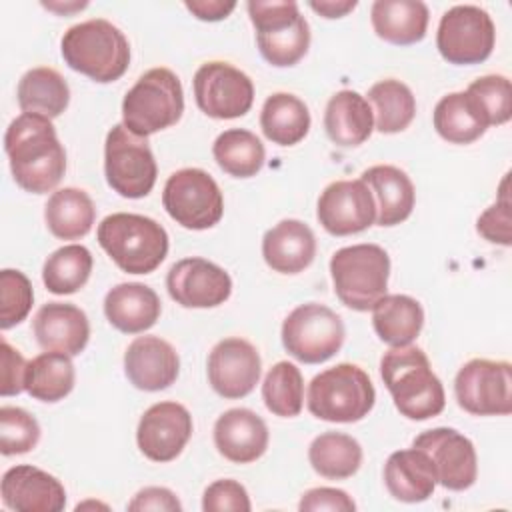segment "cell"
<instances>
[{
	"mask_svg": "<svg viewBox=\"0 0 512 512\" xmlns=\"http://www.w3.org/2000/svg\"><path fill=\"white\" fill-rule=\"evenodd\" d=\"M372 324L382 342L408 346L424 326V310L412 296L386 294L372 308Z\"/></svg>",
	"mask_w": 512,
	"mask_h": 512,
	"instance_id": "obj_30",
	"label": "cell"
},
{
	"mask_svg": "<svg viewBox=\"0 0 512 512\" xmlns=\"http://www.w3.org/2000/svg\"><path fill=\"white\" fill-rule=\"evenodd\" d=\"M66 64L106 84L118 80L130 64V44L122 30L104 18H92L68 28L60 42Z\"/></svg>",
	"mask_w": 512,
	"mask_h": 512,
	"instance_id": "obj_3",
	"label": "cell"
},
{
	"mask_svg": "<svg viewBox=\"0 0 512 512\" xmlns=\"http://www.w3.org/2000/svg\"><path fill=\"white\" fill-rule=\"evenodd\" d=\"M212 154L216 164L234 178L256 176L266 160V150L260 138L244 128H230L218 134Z\"/></svg>",
	"mask_w": 512,
	"mask_h": 512,
	"instance_id": "obj_36",
	"label": "cell"
},
{
	"mask_svg": "<svg viewBox=\"0 0 512 512\" xmlns=\"http://www.w3.org/2000/svg\"><path fill=\"white\" fill-rule=\"evenodd\" d=\"M476 230L494 244L510 246L512 244V212H510V196H508V174L500 184L498 200L488 206L476 222Z\"/></svg>",
	"mask_w": 512,
	"mask_h": 512,
	"instance_id": "obj_44",
	"label": "cell"
},
{
	"mask_svg": "<svg viewBox=\"0 0 512 512\" xmlns=\"http://www.w3.org/2000/svg\"><path fill=\"white\" fill-rule=\"evenodd\" d=\"M162 204L172 220L188 230H206L220 222L224 198L216 180L202 168H182L168 176Z\"/></svg>",
	"mask_w": 512,
	"mask_h": 512,
	"instance_id": "obj_11",
	"label": "cell"
},
{
	"mask_svg": "<svg viewBox=\"0 0 512 512\" xmlns=\"http://www.w3.org/2000/svg\"><path fill=\"white\" fill-rule=\"evenodd\" d=\"M16 96L24 114L56 118L68 108L70 88L60 72L48 66H38L20 78Z\"/></svg>",
	"mask_w": 512,
	"mask_h": 512,
	"instance_id": "obj_32",
	"label": "cell"
},
{
	"mask_svg": "<svg viewBox=\"0 0 512 512\" xmlns=\"http://www.w3.org/2000/svg\"><path fill=\"white\" fill-rule=\"evenodd\" d=\"M44 6L46 8H50V10H64V12H68V10H78V8H84L86 6V2H80V4H74V6H60V4H50V2H44Z\"/></svg>",
	"mask_w": 512,
	"mask_h": 512,
	"instance_id": "obj_51",
	"label": "cell"
},
{
	"mask_svg": "<svg viewBox=\"0 0 512 512\" xmlns=\"http://www.w3.org/2000/svg\"><path fill=\"white\" fill-rule=\"evenodd\" d=\"M368 102L374 106V126L382 134L406 130L416 116V100L412 90L394 78L376 82L368 90Z\"/></svg>",
	"mask_w": 512,
	"mask_h": 512,
	"instance_id": "obj_38",
	"label": "cell"
},
{
	"mask_svg": "<svg viewBox=\"0 0 512 512\" xmlns=\"http://www.w3.org/2000/svg\"><path fill=\"white\" fill-rule=\"evenodd\" d=\"M316 216L334 236L358 234L374 224L376 202L364 180H336L320 194Z\"/></svg>",
	"mask_w": 512,
	"mask_h": 512,
	"instance_id": "obj_16",
	"label": "cell"
},
{
	"mask_svg": "<svg viewBox=\"0 0 512 512\" xmlns=\"http://www.w3.org/2000/svg\"><path fill=\"white\" fill-rule=\"evenodd\" d=\"M184 92L180 78L168 68L144 72L122 100V124L136 136L146 138L180 120Z\"/></svg>",
	"mask_w": 512,
	"mask_h": 512,
	"instance_id": "obj_6",
	"label": "cell"
},
{
	"mask_svg": "<svg viewBox=\"0 0 512 512\" xmlns=\"http://www.w3.org/2000/svg\"><path fill=\"white\" fill-rule=\"evenodd\" d=\"M34 302L32 284L20 270L4 268L0 272V328L8 330L20 324Z\"/></svg>",
	"mask_w": 512,
	"mask_h": 512,
	"instance_id": "obj_43",
	"label": "cell"
},
{
	"mask_svg": "<svg viewBox=\"0 0 512 512\" xmlns=\"http://www.w3.org/2000/svg\"><path fill=\"white\" fill-rule=\"evenodd\" d=\"M130 512H142V510H166V512H176L182 510L180 500L176 498V494L168 488L162 486H148L142 488L128 504Z\"/></svg>",
	"mask_w": 512,
	"mask_h": 512,
	"instance_id": "obj_48",
	"label": "cell"
},
{
	"mask_svg": "<svg viewBox=\"0 0 512 512\" xmlns=\"http://www.w3.org/2000/svg\"><path fill=\"white\" fill-rule=\"evenodd\" d=\"M308 460L324 478L344 480L358 472L362 464V446L356 438L342 432H324L308 448Z\"/></svg>",
	"mask_w": 512,
	"mask_h": 512,
	"instance_id": "obj_35",
	"label": "cell"
},
{
	"mask_svg": "<svg viewBox=\"0 0 512 512\" xmlns=\"http://www.w3.org/2000/svg\"><path fill=\"white\" fill-rule=\"evenodd\" d=\"M380 374L402 416L428 420L444 410V386L418 346H392L380 360Z\"/></svg>",
	"mask_w": 512,
	"mask_h": 512,
	"instance_id": "obj_2",
	"label": "cell"
},
{
	"mask_svg": "<svg viewBox=\"0 0 512 512\" xmlns=\"http://www.w3.org/2000/svg\"><path fill=\"white\" fill-rule=\"evenodd\" d=\"M104 174L108 186L124 198H144L156 184L158 166L146 138L116 124L104 144Z\"/></svg>",
	"mask_w": 512,
	"mask_h": 512,
	"instance_id": "obj_10",
	"label": "cell"
},
{
	"mask_svg": "<svg viewBox=\"0 0 512 512\" xmlns=\"http://www.w3.org/2000/svg\"><path fill=\"white\" fill-rule=\"evenodd\" d=\"M44 220L56 238L76 240L92 230L96 208L84 190L68 186L52 192L44 206Z\"/></svg>",
	"mask_w": 512,
	"mask_h": 512,
	"instance_id": "obj_31",
	"label": "cell"
},
{
	"mask_svg": "<svg viewBox=\"0 0 512 512\" xmlns=\"http://www.w3.org/2000/svg\"><path fill=\"white\" fill-rule=\"evenodd\" d=\"M432 462L436 484L448 490H466L476 482L478 460L474 444L454 428H432L418 434L412 442Z\"/></svg>",
	"mask_w": 512,
	"mask_h": 512,
	"instance_id": "obj_15",
	"label": "cell"
},
{
	"mask_svg": "<svg viewBox=\"0 0 512 512\" xmlns=\"http://www.w3.org/2000/svg\"><path fill=\"white\" fill-rule=\"evenodd\" d=\"M356 4H358L356 0H336V2L334 0H320V2L312 0V2H308V6L324 18H342L350 10H354Z\"/></svg>",
	"mask_w": 512,
	"mask_h": 512,
	"instance_id": "obj_50",
	"label": "cell"
},
{
	"mask_svg": "<svg viewBox=\"0 0 512 512\" xmlns=\"http://www.w3.org/2000/svg\"><path fill=\"white\" fill-rule=\"evenodd\" d=\"M4 150L16 184L26 192H50L66 172L64 146L46 116L22 112L14 118L4 134Z\"/></svg>",
	"mask_w": 512,
	"mask_h": 512,
	"instance_id": "obj_1",
	"label": "cell"
},
{
	"mask_svg": "<svg viewBox=\"0 0 512 512\" xmlns=\"http://www.w3.org/2000/svg\"><path fill=\"white\" fill-rule=\"evenodd\" d=\"M384 484L400 502H424L436 488V476L430 458L420 448L392 452L384 466Z\"/></svg>",
	"mask_w": 512,
	"mask_h": 512,
	"instance_id": "obj_28",
	"label": "cell"
},
{
	"mask_svg": "<svg viewBox=\"0 0 512 512\" xmlns=\"http://www.w3.org/2000/svg\"><path fill=\"white\" fill-rule=\"evenodd\" d=\"M32 330L40 348L68 356H78L90 338L88 316L68 302H48L40 306L32 320Z\"/></svg>",
	"mask_w": 512,
	"mask_h": 512,
	"instance_id": "obj_22",
	"label": "cell"
},
{
	"mask_svg": "<svg viewBox=\"0 0 512 512\" xmlns=\"http://www.w3.org/2000/svg\"><path fill=\"white\" fill-rule=\"evenodd\" d=\"M202 508L206 512H248L252 508L246 488L230 478L212 482L202 496Z\"/></svg>",
	"mask_w": 512,
	"mask_h": 512,
	"instance_id": "obj_45",
	"label": "cell"
},
{
	"mask_svg": "<svg viewBox=\"0 0 512 512\" xmlns=\"http://www.w3.org/2000/svg\"><path fill=\"white\" fill-rule=\"evenodd\" d=\"M428 6L420 0H376L370 8L374 32L398 46L416 44L426 36Z\"/></svg>",
	"mask_w": 512,
	"mask_h": 512,
	"instance_id": "obj_29",
	"label": "cell"
},
{
	"mask_svg": "<svg viewBox=\"0 0 512 512\" xmlns=\"http://www.w3.org/2000/svg\"><path fill=\"white\" fill-rule=\"evenodd\" d=\"M360 180L366 182L374 196L376 224L396 226L412 214L416 192L404 170L390 164H378L364 170Z\"/></svg>",
	"mask_w": 512,
	"mask_h": 512,
	"instance_id": "obj_26",
	"label": "cell"
},
{
	"mask_svg": "<svg viewBox=\"0 0 512 512\" xmlns=\"http://www.w3.org/2000/svg\"><path fill=\"white\" fill-rule=\"evenodd\" d=\"M170 298L184 308H214L232 294V280L224 268L206 258H184L166 276Z\"/></svg>",
	"mask_w": 512,
	"mask_h": 512,
	"instance_id": "obj_17",
	"label": "cell"
},
{
	"mask_svg": "<svg viewBox=\"0 0 512 512\" xmlns=\"http://www.w3.org/2000/svg\"><path fill=\"white\" fill-rule=\"evenodd\" d=\"M466 94L474 100L488 126L506 124L512 116V88L510 80L502 74H486L476 78Z\"/></svg>",
	"mask_w": 512,
	"mask_h": 512,
	"instance_id": "obj_41",
	"label": "cell"
},
{
	"mask_svg": "<svg viewBox=\"0 0 512 512\" xmlns=\"http://www.w3.org/2000/svg\"><path fill=\"white\" fill-rule=\"evenodd\" d=\"M324 128L334 144L342 148L360 146L374 130V114L368 100L356 90L336 92L326 104Z\"/></svg>",
	"mask_w": 512,
	"mask_h": 512,
	"instance_id": "obj_27",
	"label": "cell"
},
{
	"mask_svg": "<svg viewBox=\"0 0 512 512\" xmlns=\"http://www.w3.org/2000/svg\"><path fill=\"white\" fill-rule=\"evenodd\" d=\"M98 244L128 274L154 272L168 254V234L152 218L132 212L106 216L96 230Z\"/></svg>",
	"mask_w": 512,
	"mask_h": 512,
	"instance_id": "obj_4",
	"label": "cell"
},
{
	"mask_svg": "<svg viewBox=\"0 0 512 512\" xmlns=\"http://www.w3.org/2000/svg\"><path fill=\"white\" fill-rule=\"evenodd\" d=\"M250 20L262 58L272 66H294L310 46V26L292 0H250Z\"/></svg>",
	"mask_w": 512,
	"mask_h": 512,
	"instance_id": "obj_8",
	"label": "cell"
},
{
	"mask_svg": "<svg viewBox=\"0 0 512 512\" xmlns=\"http://www.w3.org/2000/svg\"><path fill=\"white\" fill-rule=\"evenodd\" d=\"M342 318L324 304L296 306L282 322V344L290 356L304 364L330 360L344 344Z\"/></svg>",
	"mask_w": 512,
	"mask_h": 512,
	"instance_id": "obj_9",
	"label": "cell"
},
{
	"mask_svg": "<svg viewBox=\"0 0 512 512\" xmlns=\"http://www.w3.org/2000/svg\"><path fill=\"white\" fill-rule=\"evenodd\" d=\"M262 400L276 416H298L304 406V378L300 368L286 360L276 362L262 382Z\"/></svg>",
	"mask_w": 512,
	"mask_h": 512,
	"instance_id": "obj_40",
	"label": "cell"
},
{
	"mask_svg": "<svg viewBox=\"0 0 512 512\" xmlns=\"http://www.w3.org/2000/svg\"><path fill=\"white\" fill-rule=\"evenodd\" d=\"M436 132L452 144H470L478 140L488 122L466 92H450L442 96L434 108Z\"/></svg>",
	"mask_w": 512,
	"mask_h": 512,
	"instance_id": "obj_34",
	"label": "cell"
},
{
	"mask_svg": "<svg viewBox=\"0 0 512 512\" xmlns=\"http://www.w3.org/2000/svg\"><path fill=\"white\" fill-rule=\"evenodd\" d=\"M298 508L302 512H318V510H330V512H352L356 510L354 500L338 488H312L302 494Z\"/></svg>",
	"mask_w": 512,
	"mask_h": 512,
	"instance_id": "obj_47",
	"label": "cell"
},
{
	"mask_svg": "<svg viewBox=\"0 0 512 512\" xmlns=\"http://www.w3.org/2000/svg\"><path fill=\"white\" fill-rule=\"evenodd\" d=\"M496 42V28L486 10L474 4H458L446 10L436 32L440 56L456 66L484 62Z\"/></svg>",
	"mask_w": 512,
	"mask_h": 512,
	"instance_id": "obj_12",
	"label": "cell"
},
{
	"mask_svg": "<svg viewBox=\"0 0 512 512\" xmlns=\"http://www.w3.org/2000/svg\"><path fill=\"white\" fill-rule=\"evenodd\" d=\"M458 406L476 416H506L512 412V366L504 360L474 358L454 380Z\"/></svg>",
	"mask_w": 512,
	"mask_h": 512,
	"instance_id": "obj_13",
	"label": "cell"
},
{
	"mask_svg": "<svg viewBox=\"0 0 512 512\" xmlns=\"http://www.w3.org/2000/svg\"><path fill=\"white\" fill-rule=\"evenodd\" d=\"M124 372L138 390L158 392L178 378L180 358L160 336H138L124 352Z\"/></svg>",
	"mask_w": 512,
	"mask_h": 512,
	"instance_id": "obj_21",
	"label": "cell"
},
{
	"mask_svg": "<svg viewBox=\"0 0 512 512\" xmlns=\"http://www.w3.org/2000/svg\"><path fill=\"white\" fill-rule=\"evenodd\" d=\"M2 352V382H0V394L2 396H14L26 390V370L28 362L24 356L8 344L6 338H2L0 344Z\"/></svg>",
	"mask_w": 512,
	"mask_h": 512,
	"instance_id": "obj_46",
	"label": "cell"
},
{
	"mask_svg": "<svg viewBox=\"0 0 512 512\" xmlns=\"http://www.w3.org/2000/svg\"><path fill=\"white\" fill-rule=\"evenodd\" d=\"M260 128L270 142L294 146L310 130L308 106L294 94L276 92L268 96L262 106Z\"/></svg>",
	"mask_w": 512,
	"mask_h": 512,
	"instance_id": "obj_33",
	"label": "cell"
},
{
	"mask_svg": "<svg viewBox=\"0 0 512 512\" xmlns=\"http://www.w3.org/2000/svg\"><path fill=\"white\" fill-rule=\"evenodd\" d=\"M194 98L198 108L218 120L244 116L254 102V84L248 74L228 62H206L194 74Z\"/></svg>",
	"mask_w": 512,
	"mask_h": 512,
	"instance_id": "obj_14",
	"label": "cell"
},
{
	"mask_svg": "<svg viewBox=\"0 0 512 512\" xmlns=\"http://www.w3.org/2000/svg\"><path fill=\"white\" fill-rule=\"evenodd\" d=\"M4 506L16 512H60L66 506L62 482L30 464L12 466L2 476Z\"/></svg>",
	"mask_w": 512,
	"mask_h": 512,
	"instance_id": "obj_20",
	"label": "cell"
},
{
	"mask_svg": "<svg viewBox=\"0 0 512 512\" xmlns=\"http://www.w3.org/2000/svg\"><path fill=\"white\" fill-rule=\"evenodd\" d=\"M40 440V426L32 414L18 406L0 408V452L4 456L26 454Z\"/></svg>",
	"mask_w": 512,
	"mask_h": 512,
	"instance_id": "obj_42",
	"label": "cell"
},
{
	"mask_svg": "<svg viewBox=\"0 0 512 512\" xmlns=\"http://www.w3.org/2000/svg\"><path fill=\"white\" fill-rule=\"evenodd\" d=\"M74 364L68 354L42 352L28 362L26 392L40 402H58L74 388Z\"/></svg>",
	"mask_w": 512,
	"mask_h": 512,
	"instance_id": "obj_37",
	"label": "cell"
},
{
	"mask_svg": "<svg viewBox=\"0 0 512 512\" xmlns=\"http://www.w3.org/2000/svg\"><path fill=\"white\" fill-rule=\"evenodd\" d=\"M184 6L198 18V20H206V22H218L222 18H226L234 8L236 2H224V0H188L184 2Z\"/></svg>",
	"mask_w": 512,
	"mask_h": 512,
	"instance_id": "obj_49",
	"label": "cell"
},
{
	"mask_svg": "<svg viewBox=\"0 0 512 512\" xmlns=\"http://www.w3.org/2000/svg\"><path fill=\"white\" fill-rule=\"evenodd\" d=\"M92 272V254L82 244H68L54 250L42 268V280L52 294H74Z\"/></svg>",
	"mask_w": 512,
	"mask_h": 512,
	"instance_id": "obj_39",
	"label": "cell"
},
{
	"mask_svg": "<svg viewBox=\"0 0 512 512\" xmlns=\"http://www.w3.org/2000/svg\"><path fill=\"white\" fill-rule=\"evenodd\" d=\"M260 372V354L244 338H224L208 356V382L216 394L228 400L248 396L258 384Z\"/></svg>",
	"mask_w": 512,
	"mask_h": 512,
	"instance_id": "obj_19",
	"label": "cell"
},
{
	"mask_svg": "<svg viewBox=\"0 0 512 512\" xmlns=\"http://www.w3.org/2000/svg\"><path fill=\"white\" fill-rule=\"evenodd\" d=\"M214 444L226 460L250 464L268 448V426L248 408H230L214 424Z\"/></svg>",
	"mask_w": 512,
	"mask_h": 512,
	"instance_id": "obj_23",
	"label": "cell"
},
{
	"mask_svg": "<svg viewBox=\"0 0 512 512\" xmlns=\"http://www.w3.org/2000/svg\"><path fill=\"white\" fill-rule=\"evenodd\" d=\"M376 390L356 364H336L316 374L308 386V410L326 422H358L372 410Z\"/></svg>",
	"mask_w": 512,
	"mask_h": 512,
	"instance_id": "obj_7",
	"label": "cell"
},
{
	"mask_svg": "<svg viewBox=\"0 0 512 512\" xmlns=\"http://www.w3.org/2000/svg\"><path fill=\"white\" fill-rule=\"evenodd\" d=\"M264 262L280 274H298L316 256V238L302 220L286 218L272 226L262 238Z\"/></svg>",
	"mask_w": 512,
	"mask_h": 512,
	"instance_id": "obj_24",
	"label": "cell"
},
{
	"mask_svg": "<svg viewBox=\"0 0 512 512\" xmlns=\"http://www.w3.org/2000/svg\"><path fill=\"white\" fill-rule=\"evenodd\" d=\"M162 304L158 294L140 282H122L108 290L104 314L108 322L126 334H138L156 324Z\"/></svg>",
	"mask_w": 512,
	"mask_h": 512,
	"instance_id": "obj_25",
	"label": "cell"
},
{
	"mask_svg": "<svg viewBox=\"0 0 512 512\" xmlns=\"http://www.w3.org/2000/svg\"><path fill=\"white\" fill-rule=\"evenodd\" d=\"M192 436V416L186 406L166 400L152 404L140 418L136 442L140 452L154 462L174 460Z\"/></svg>",
	"mask_w": 512,
	"mask_h": 512,
	"instance_id": "obj_18",
	"label": "cell"
},
{
	"mask_svg": "<svg viewBox=\"0 0 512 512\" xmlns=\"http://www.w3.org/2000/svg\"><path fill=\"white\" fill-rule=\"evenodd\" d=\"M330 274L340 302L356 312H366L386 296L390 256L378 244L346 246L330 258Z\"/></svg>",
	"mask_w": 512,
	"mask_h": 512,
	"instance_id": "obj_5",
	"label": "cell"
}]
</instances>
